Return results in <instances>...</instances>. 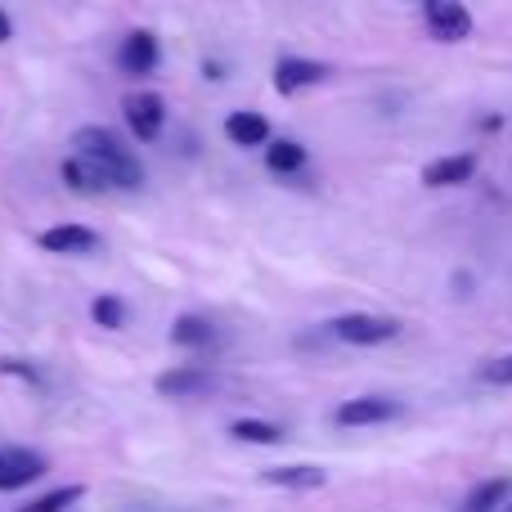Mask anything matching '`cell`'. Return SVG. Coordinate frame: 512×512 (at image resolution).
Wrapping results in <instances>:
<instances>
[{"instance_id":"cell-1","label":"cell","mask_w":512,"mask_h":512,"mask_svg":"<svg viewBox=\"0 0 512 512\" xmlns=\"http://www.w3.org/2000/svg\"><path fill=\"white\" fill-rule=\"evenodd\" d=\"M72 149H77L113 189H140L144 185L140 153H135L117 131H108V126H81V131L72 135Z\"/></svg>"},{"instance_id":"cell-2","label":"cell","mask_w":512,"mask_h":512,"mask_svg":"<svg viewBox=\"0 0 512 512\" xmlns=\"http://www.w3.org/2000/svg\"><path fill=\"white\" fill-rule=\"evenodd\" d=\"M328 333L346 346H382L400 333V324L391 315H337Z\"/></svg>"},{"instance_id":"cell-3","label":"cell","mask_w":512,"mask_h":512,"mask_svg":"<svg viewBox=\"0 0 512 512\" xmlns=\"http://www.w3.org/2000/svg\"><path fill=\"white\" fill-rule=\"evenodd\" d=\"M122 113H126V126H131V135L140 144H153L162 135V126H167V104H162V95H153V90H135V95H126Z\"/></svg>"},{"instance_id":"cell-4","label":"cell","mask_w":512,"mask_h":512,"mask_svg":"<svg viewBox=\"0 0 512 512\" xmlns=\"http://www.w3.org/2000/svg\"><path fill=\"white\" fill-rule=\"evenodd\" d=\"M423 18H427V32L445 45H459L472 36V14L459 0H423Z\"/></svg>"},{"instance_id":"cell-5","label":"cell","mask_w":512,"mask_h":512,"mask_svg":"<svg viewBox=\"0 0 512 512\" xmlns=\"http://www.w3.org/2000/svg\"><path fill=\"white\" fill-rule=\"evenodd\" d=\"M400 418V400L391 396H355V400H342L333 414L337 427H378V423H391Z\"/></svg>"},{"instance_id":"cell-6","label":"cell","mask_w":512,"mask_h":512,"mask_svg":"<svg viewBox=\"0 0 512 512\" xmlns=\"http://www.w3.org/2000/svg\"><path fill=\"white\" fill-rule=\"evenodd\" d=\"M41 472H45V459L36 450H27V445H0V490L5 495L32 486Z\"/></svg>"},{"instance_id":"cell-7","label":"cell","mask_w":512,"mask_h":512,"mask_svg":"<svg viewBox=\"0 0 512 512\" xmlns=\"http://www.w3.org/2000/svg\"><path fill=\"white\" fill-rule=\"evenodd\" d=\"M36 243L50 256H90L104 248V239L95 230H86V225H50V230L36 234Z\"/></svg>"},{"instance_id":"cell-8","label":"cell","mask_w":512,"mask_h":512,"mask_svg":"<svg viewBox=\"0 0 512 512\" xmlns=\"http://www.w3.org/2000/svg\"><path fill=\"white\" fill-rule=\"evenodd\" d=\"M328 81V63H315V59H297V54H283L274 63V90L279 95H297V90H310Z\"/></svg>"},{"instance_id":"cell-9","label":"cell","mask_w":512,"mask_h":512,"mask_svg":"<svg viewBox=\"0 0 512 512\" xmlns=\"http://www.w3.org/2000/svg\"><path fill=\"white\" fill-rule=\"evenodd\" d=\"M158 396H167V400H194V396H203V391H212L216 387V378H212V369H198V364H180V369H167V373H158Z\"/></svg>"},{"instance_id":"cell-10","label":"cell","mask_w":512,"mask_h":512,"mask_svg":"<svg viewBox=\"0 0 512 512\" xmlns=\"http://www.w3.org/2000/svg\"><path fill=\"white\" fill-rule=\"evenodd\" d=\"M158 59H162V45H158V36L153 32H131L122 41V50H117V68L126 72V77H149L153 68H158Z\"/></svg>"},{"instance_id":"cell-11","label":"cell","mask_w":512,"mask_h":512,"mask_svg":"<svg viewBox=\"0 0 512 512\" xmlns=\"http://www.w3.org/2000/svg\"><path fill=\"white\" fill-rule=\"evenodd\" d=\"M477 176V153H450V158H436L423 167V185L427 189H454L468 185Z\"/></svg>"},{"instance_id":"cell-12","label":"cell","mask_w":512,"mask_h":512,"mask_svg":"<svg viewBox=\"0 0 512 512\" xmlns=\"http://www.w3.org/2000/svg\"><path fill=\"white\" fill-rule=\"evenodd\" d=\"M225 140L234 149H265L270 144V122L261 113H252V108H239V113L225 117Z\"/></svg>"},{"instance_id":"cell-13","label":"cell","mask_w":512,"mask_h":512,"mask_svg":"<svg viewBox=\"0 0 512 512\" xmlns=\"http://www.w3.org/2000/svg\"><path fill=\"white\" fill-rule=\"evenodd\" d=\"M261 481L265 486H283V490H319L328 481V472L310 468V463H297V468H265Z\"/></svg>"},{"instance_id":"cell-14","label":"cell","mask_w":512,"mask_h":512,"mask_svg":"<svg viewBox=\"0 0 512 512\" xmlns=\"http://www.w3.org/2000/svg\"><path fill=\"white\" fill-rule=\"evenodd\" d=\"M504 499H512V481L490 477V481H481V486H472L468 499H463L454 512H495V508H504Z\"/></svg>"},{"instance_id":"cell-15","label":"cell","mask_w":512,"mask_h":512,"mask_svg":"<svg viewBox=\"0 0 512 512\" xmlns=\"http://www.w3.org/2000/svg\"><path fill=\"white\" fill-rule=\"evenodd\" d=\"M59 176H63V185H68V189H77V194H104V189H113L104 176H99L95 167H90L86 158H81V153H72V158H63Z\"/></svg>"},{"instance_id":"cell-16","label":"cell","mask_w":512,"mask_h":512,"mask_svg":"<svg viewBox=\"0 0 512 512\" xmlns=\"http://www.w3.org/2000/svg\"><path fill=\"white\" fill-rule=\"evenodd\" d=\"M310 153L301 149L297 140H270L265 144V167L274 171V176H297L301 167H306Z\"/></svg>"},{"instance_id":"cell-17","label":"cell","mask_w":512,"mask_h":512,"mask_svg":"<svg viewBox=\"0 0 512 512\" xmlns=\"http://www.w3.org/2000/svg\"><path fill=\"white\" fill-rule=\"evenodd\" d=\"M171 342L176 346H212L216 324L207 315H180L176 324H171Z\"/></svg>"},{"instance_id":"cell-18","label":"cell","mask_w":512,"mask_h":512,"mask_svg":"<svg viewBox=\"0 0 512 512\" xmlns=\"http://www.w3.org/2000/svg\"><path fill=\"white\" fill-rule=\"evenodd\" d=\"M90 319H95L99 328H108V333H117V328H126V301L113 297V292H99V297L90 301Z\"/></svg>"},{"instance_id":"cell-19","label":"cell","mask_w":512,"mask_h":512,"mask_svg":"<svg viewBox=\"0 0 512 512\" xmlns=\"http://www.w3.org/2000/svg\"><path fill=\"white\" fill-rule=\"evenodd\" d=\"M230 436H239V441H248V445H279L283 441V427L279 423H265V418H239V423L230 427Z\"/></svg>"},{"instance_id":"cell-20","label":"cell","mask_w":512,"mask_h":512,"mask_svg":"<svg viewBox=\"0 0 512 512\" xmlns=\"http://www.w3.org/2000/svg\"><path fill=\"white\" fill-rule=\"evenodd\" d=\"M81 495H86L81 486H54V490H45L41 499H32V504H23V508H14V512H63V508L77 504Z\"/></svg>"},{"instance_id":"cell-21","label":"cell","mask_w":512,"mask_h":512,"mask_svg":"<svg viewBox=\"0 0 512 512\" xmlns=\"http://www.w3.org/2000/svg\"><path fill=\"white\" fill-rule=\"evenodd\" d=\"M481 382H490V387H512V355H499V360L481 364Z\"/></svg>"},{"instance_id":"cell-22","label":"cell","mask_w":512,"mask_h":512,"mask_svg":"<svg viewBox=\"0 0 512 512\" xmlns=\"http://www.w3.org/2000/svg\"><path fill=\"white\" fill-rule=\"evenodd\" d=\"M9 36H14V23H9V14H5V9H0V45H5Z\"/></svg>"},{"instance_id":"cell-23","label":"cell","mask_w":512,"mask_h":512,"mask_svg":"<svg viewBox=\"0 0 512 512\" xmlns=\"http://www.w3.org/2000/svg\"><path fill=\"white\" fill-rule=\"evenodd\" d=\"M504 512H512V499H508V508H504Z\"/></svg>"}]
</instances>
